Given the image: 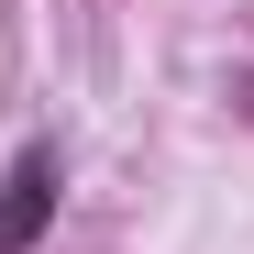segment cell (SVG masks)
<instances>
[{"label":"cell","mask_w":254,"mask_h":254,"mask_svg":"<svg viewBox=\"0 0 254 254\" xmlns=\"http://www.w3.org/2000/svg\"><path fill=\"white\" fill-rule=\"evenodd\" d=\"M56 199H66V144L56 133H33L11 155V177H0V254H33L56 232Z\"/></svg>","instance_id":"6da1fadb"}]
</instances>
